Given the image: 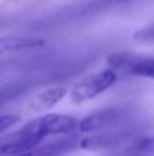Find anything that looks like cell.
Here are the masks:
<instances>
[{"label": "cell", "instance_id": "ba28073f", "mask_svg": "<svg viewBox=\"0 0 154 156\" xmlns=\"http://www.w3.org/2000/svg\"><path fill=\"white\" fill-rule=\"evenodd\" d=\"M135 41L138 43H153L154 41V26H147L141 30H136L133 34Z\"/></svg>", "mask_w": 154, "mask_h": 156}, {"label": "cell", "instance_id": "8992f818", "mask_svg": "<svg viewBox=\"0 0 154 156\" xmlns=\"http://www.w3.org/2000/svg\"><path fill=\"white\" fill-rule=\"evenodd\" d=\"M67 94H68V88H65V87H53V88H49V90L41 91L36 96H33V99L29 103V108L32 111H38V112L47 111V109H50L53 106H56Z\"/></svg>", "mask_w": 154, "mask_h": 156}, {"label": "cell", "instance_id": "277c9868", "mask_svg": "<svg viewBox=\"0 0 154 156\" xmlns=\"http://www.w3.org/2000/svg\"><path fill=\"white\" fill-rule=\"evenodd\" d=\"M121 112L118 109H101L97 112H92L82 120H79L77 127L82 133H92L98 132L106 127H110L119 121Z\"/></svg>", "mask_w": 154, "mask_h": 156}, {"label": "cell", "instance_id": "6da1fadb", "mask_svg": "<svg viewBox=\"0 0 154 156\" xmlns=\"http://www.w3.org/2000/svg\"><path fill=\"white\" fill-rule=\"evenodd\" d=\"M79 120L65 114H46L26 123L21 129L41 143L50 135H65L77 127Z\"/></svg>", "mask_w": 154, "mask_h": 156}, {"label": "cell", "instance_id": "3957f363", "mask_svg": "<svg viewBox=\"0 0 154 156\" xmlns=\"http://www.w3.org/2000/svg\"><path fill=\"white\" fill-rule=\"evenodd\" d=\"M118 79V74L112 71L110 68L101 70L98 73L89 74L88 77L82 79L77 82L71 91H70V99L74 105H82L85 102H89L100 96L106 90H109Z\"/></svg>", "mask_w": 154, "mask_h": 156}, {"label": "cell", "instance_id": "7a4b0ae2", "mask_svg": "<svg viewBox=\"0 0 154 156\" xmlns=\"http://www.w3.org/2000/svg\"><path fill=\"white\" fill-rule=\"evenodd\" d=\"M107 67L118 73L128 76L154 79V59L147 55H136L130 52H113L106 59Z\"/></svg>", "mask_w": 154, "mask_h": 156}, {"label": "cell", "instance_id": "5b68a950", "mask_svg": "<svg viewBox=\"0 0 154 156\" xmlns=\"http://www.w3.org/2000/svg\"><path fill=\"white\" fill-rule=\"evenodd\" d=\"M130 140V133H103L82 138L79 146L85 150H110L125 144Z\"/></svg>", "mask_w": 154, "mask_h": 156}, {"label": "cell", "instance_id": "9c48e42d", "mask_svg": "<svg viewBox=\"0 0 154 156\" xmlns=\"http://www.w3.org/2000/svg\"><path fill=\"white\" fill-rule=\"evenodd\" d=\"M21 121V117L20 115H15V114H5V115H0V133L8 130L9 127L15 126L17 123Z\"/></svg>", "mask_w": 154, "mask_h": 156}, {"label": "cell", "instance_id": "52a82bcc", "mask_svg": "<svg viewBox=\"0 0 154 156\" xmlns=\"http://www.w3.org/2000/svg\"><path fill=\"white\" fill-rule=\"evenodd\" d=\"M154 141L151 136H141L109 156H151Z\"/></svg>", "mask_w": 154, "mask_h": 156}]
</instances>
